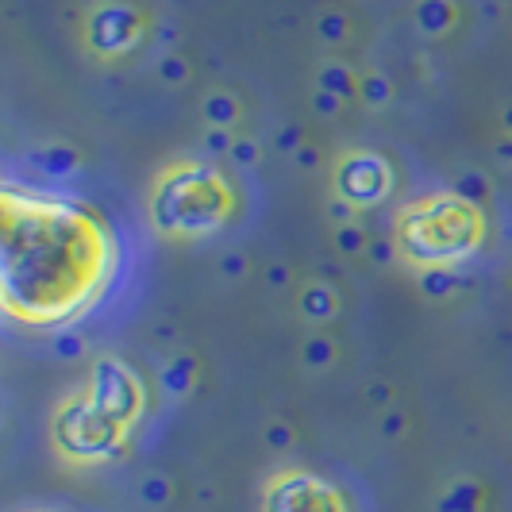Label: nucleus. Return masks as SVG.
<instances>
[{
	"label": "nucleus",
	"mask_w": 512,
	"mask_h": 512,
	"mask_svg": "<svg viewBox=\"0 0 512 512\" xmlns=\"http://www.w3.org/2000/svg\"><path fill=\"white\" fill-rule=\"evenodd\" d=\"M112 270V239L81 208L16 193L4 197V305L27 324L85 308Z\"/></svg>",
	"instance_id": "obj_1"
},
{
	"label": "nucleus",
	"mask_w": 512,
	"mask_h": 512,
	"mask_svg": "<svg viewBox=\"0 0 512 512\" xmlns=\"http://www.w3.org/2000/svg\"><path fill=\"white\" fill-rule=\"evenodd\" d=\"M120 443V424L104 416L97 405H77L66 416H58V447L77 462L104 459Z\"/></svg>",
	"instance_id": "obj_2"
},
{
	"label": "nucleus",
	"mask_w": 512,
	"mask_h": 512,
	"mask_svg": "<svg viewBox=\"0 0 512 512\" xmlns=\"http://www.w3.org/2000/svg\"><path fill=\"white\" fill-rule=\"evenodd\" d=\"M266 512H347L343 497L328 482L305 470H289L266 489Z\"/></svg>",
	"instance_id": "obj_3"
}]
</instances>
